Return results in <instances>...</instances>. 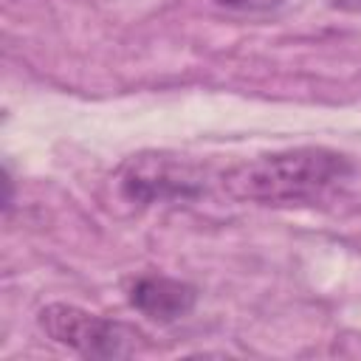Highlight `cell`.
Listing matches in <instances>:
<instances>
[{
	"label": "cell",
	"mask_w": 361,
	"mask_h": 361,
	"mask_svg": "<svg viewBox=\"0 0 361 361\" xmlns=\"http://www.w3.org/2000/svg\"><path fill=\"white\" fill-rule=\"evenodd\" d=\"M350 175L347 155L327 147H293L234 164L223 172V189L245 203L299 206L324 197Z\"/></svg>",
	"instance_id": "cell-1"
},
{
	"label": "cell",
	"mask_w": 361,
	"mask_h": 361,
	"mask_svg": "<svg viewBox=\"0 0 361 361\" xmlns=\"http://www.w3.org/2000/svg\"><path fill=\"white\" fill-rule=\"evenodd\" d=\"M42 333L85 358H127L138 350L141 333L124 322L87 313L76 305H48L37 316Z\"/></svg>",
	"instance_id": "cell-2"
},
{
	"label": "cell",
	"mask_w": 361,
	"mask_h": 361,
	"mask_svg": "<svg viewBox=\"0 0 361 361\" xmlns=\"http://www.w3.org/2000/svg\"><path fill=\"white\" fill-rule=\"evenodd\" d=\"M118 186H121V195L138 206L192 200L203 192V172L192 161L178 155L141 152L121 166Z\"/></svg>",
	"instance_id": "cell-3"
},
{
	"label": "cell",
	"mask_w": 361,
	"mask_h": 361,
	"mask_svg": "<svg viewBox=\"0 0 361 361\" xmlns=\"http://www.w3.org/2000/svg\"><path fill=\"white\" fill-rule=\"evenodd\" d=\"M127 299L147 319H152L158 324H172L192 313V307L197 302V290L189 282L149 274V276H138L130 285Z\"/></svg>",
	"instance_id": "cell-4"
},
{
	"label": "cell",
	"mask_w": 361,
	"mask_h": 361,
	"mask_svg": "<svg viewBox=\"0 0 361 361\" xmlns=\"http://www.w3.org/2000/svg\"><path fill=\"white\" fill-rule=\"evenodd\" d=\"M214 3L228 11H268L276 8L282 0H214Z\"/></svg>",
	"instance_id": "cell-5"
},
{
	"label": "cell",
	"mask_w": 361,
	"mask_h": 361,
	"mask_svg": "<svg viewBox=\"0 0 361 361\" xmlns=\"http://www.w3.org/2000/svg\"><path fill=\"white\" fill-rule=\"evenodd\" d=\"M333 8L338 11H350V14H361V0H327Z\"/></svg>",
	"instance_id": "cell-6"
}]
</instances>
